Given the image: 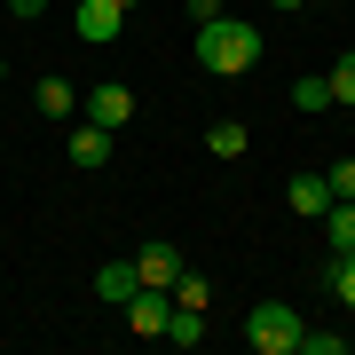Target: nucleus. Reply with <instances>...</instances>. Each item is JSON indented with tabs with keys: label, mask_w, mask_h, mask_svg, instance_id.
I'll return each instance as SVG.
<instances>
[{
	"label": "nucleus",
	"mask_w": 355,
	"mask_h": 355,
	"mask_svg": "<svg viewBox=\"0 0 355 355\" xmlns=\"http://www.w3.org/2000/svg\"><path fill=\"white\" fill-rule=\"evenodd\" d=\"M32 111L55 119V127H71V119H79V87H71V79H40V87H32Z\"/></svg>",
	"instance_id": "obj_9"
},
{
	"label": "nucleus",
	"mask_w": 355,
	"mask_h": 355,
	"mask_svg": "<svg viewBox=\"0 0 355 355\" xmlns=\"http://www.w3.org/2000/svg\"><path fill=\"white\" fill-rule=\"evenodd\" d=\"M268 8H308V0H268Z\"/></svg>",
	"instance_id": "obj_22"
},
{
	"label": "nucleus",
	"mask_w": 355,
	"mask_h": 355,
	"mask_svg": "<svg viewBox=\"0 0 355 355\" xmlns=\"http://www.w3.org/2000/svg\"><path fill=\"white\" fill-rule=\"evenodd\" d=\"M324 182H331V198H355V158H331Z\"/></svg>",
	"instance_id": "obj_19"
},
{
	"label": "nucleus",
	"mask_w": 355,
	"mask_h": 355,
	"mask_svg": "<svg viewBox=\"0 0 355 355\" xmlns=\"http://www.w3.org/2000/svg\"><path fill=\"white\" fill-rule=\"evenodd\" d=\"M119 8H142V0H119Z\"/></svg>",
	"instance_id": "obj_23"
},
{
	"label": "nucleus",
	"mask_w": 355,
	"mask_h": 355,
	"mask_svg": "<svg viewBox=\"0 0 355 355\" xmlns=\"http://www.w3.org/2000/svg\"><path fill=\"white\" fill-rule=\"evenodd\" d=\"M245 347H253V355H300V308L253 300V308H245Z\"/></svg>",
	"instance_id": "obj_2"
},
{
	"label": "nucleus",
	"mask_w": 355,
	"mask_h": 355,
	"mask_svg": "<svg viewBox=\"0 0 355 355\" xmlns=\"http://www.w3.org/2000/svg\"><path fill=\"white\" fill-rule=\"evenodd\" d=\"M253 64H261L253 16H214V24H198V71L205 79H253Z\"/></svg>",
	"instance_id": "obj_1"
},
{
	"label": "nucleus",
	"mask_w": 355,
	"mask_h": 355,
	"mask_svg": "<svg viewBox=\"0 0 355 355\" xmlns=\"http://www.w3.org/2000/svg\"><path fill=\"white\" fill-rule=\"evenodd\" d=\"M190 16H198V24H214V16H221V0H190Z\"/></svg>",
	"instance_id": "obj_21"
},
{
	"label": "nucleus",
	"mask_w": 355,
	"mask_h": 355,
	"mask_svg": "<svg viewBox=\"0 0 355 355\" xmlns=\"http://www.w3.org/2000/svg\"><path fill=\"white\" fill-rule=\"evenodd\" d=\"M174 308H214V284H205L198 268H182L174 277Z\"/></svg>",
	"instance_id": "obj_15"
},
{
	"label": "nucleus",
	"mask_w": 355,
	"mask_h": 355,
	"mask_svg": "<svg viewBox=\"0 0 355 355\" xmlns=\"http://www.w3.org/2000/svg\"><path fill=\"white\" fill-rule=\"evenodd\" d=\"M0 79H8V64H0Z\"/></svg>",
	"instance_id": "obj_24"
},
{
	"label": "nucleus",
	"mask_w": 355,
	"mask_h": 355,
	"mask_svg": "<svg viewBox=\"0 0 355 355\" xmlns=\"http://www.w3.org/2000/svg\"><path fill=\"white\" fill-rule=\"evenodd\" d=\"M182 268H190V261H182V245H174V237H150V245L135 253V277H142V284H158V292H174Z\"/></svg>",
	"instance_id": "obj_7"
},
{
	"label": "nucleus",
	"mask_w": 355,
	"mask_h": 355,
	"mask_svg": "<svg viewBox=\"0 0 355 355\" xmlns=\"http://www.w3.org/2000/svg\"><path fill=\"white\" fill-rule=\"evenodd\" d=\"M205 150L214 158H245L253 150V127H245V119H214V127H205Z\"/></svg>",
	"instance_id": "obj_11"
},
{
	"label": "nucleus",
	"mask_w": 355,
	"mask_h": 355,
	"mask_svg": "<svg viewBox=\"0 0 355 355\" xmlns=\"http://www.w3.org/2000/svg\"><path fill=\"white\" fill-rule=\"evenodd\" d=\"M340 347H347V331H308L300 324V355H340Z\"/></svg>",
	"instance_id": "obj_18"
},
{
	"label": "nucleus",
	"mask_w": 355,
	"mask_h": 355,
	"mask_svg": "<svg viewBox=\"0 0 355 355\" xmlns=\"http://www.w3.org/2000/svg\"><path fill=\"white\" fill-rule=\"evenodd\" d=\"M324 245H331V253H355V198H331L324 205Z\"/></svg>",
	"instance_id": "obj_12"
},
{
	"label": "nucleus",
	"mask_w": 355,
	"mask_h": 355,
	"mask_svg": "<svg viewBox=\"0 0 355 355\" xmlns=\"http://www.w3.org/2000/svg\"><path fill=\"white\" fill-rule=\"evenodd\" d=\"M166 324H174V292L142 284L135 300H127V331H135V340H166Z\"/></svg>",
	"instance_id": "obj_6"
},
{
	"label": "nucleus",
	"mask_w": 355,
	"mask_h": 355,
	"mask_svg": "<svg viewBox=\"0 0 355 355\" xmlns=\"http://www.w3.org/2000/svg\"><path fill=\"white\" fill-rule=\"evenodd\" d=\"M55 0H8V16H48Z\"/></svg>",
	"instance_id": "obj_20"
},
{
	"label": "nucleus",
	"mask_w": 355,
	"mask_h": 355,
	"mask_svg": "<svg viewBox=\"0 0 355 355\" xmlns=\"http://www.w3.org/2000/svg\"><path fill=\"white\" fill-rule=\"evenodd\" d=\"M79 119H95V127H127V119H135V87H127V79H103V87H87V95H79Z\"/></svg>",
	"instance_id": "obj_5"
},
{
	"label": "nucleus",
	"mask_w": 355,
	"mask_h": 355,
	"mask_svg": "<svg viewBox=\"0 0 355 355\" xmlns=\"http://www.w3.org/2000/svg\"><path fill=\"white\" fill-rule=\"evenodd\" d=\"M166 340H174V347H205V308H174Z\"/></svg>",
	"instance_id": "obj_14"
},
{
	"label": "nucleus",
	"mask_w": 355,
	"mask_h": 355,
	"mask_svg": "<svg viewBox=\"0 0 355 355\" xmlns=\"http://www.w3.org/2000/svg\"><path fill=\"white\" fill-rule=\"evenodd\" d=\"M292 111H308V119L331 111V79H300V87H292Z\"/></svg>",
	"instance_id": "obj_16"
},
{
	"label": "nucleus",
	"mask_w": 355,
	"mask_h": 355,
	"mask_svg": "<svg viewBox=\"0 0 355 355\" xmlns=\"http://www.w3.org/2000/svg\"><path fill=\"white\" fill-rule=\"evenodd\" d=\"M284 205H292L300 221H324V205H331V182L316 174V166H300V174L284 182Z\"/></svg>",
	"instance_id": "obj_8"
},
{
	"label": "nucleus",
	"mask_w": 355,
	"mask_h": 355,
	"mask_svg": "<svg viewBox=\"0 0 355 355\" xmlns=\"http://www.w3.org/2000/svg\"><path fill=\"white\" fill-rule=\"evenodd\" d=\"M111 127H95V119H71V127H64V158L79 166V174H103V166H111Z\"/></svg>",
	"instance_id": "obj_3"
},
{
	"label": "nucleus",
	"mask_w": 355,
	"mask_h": 355,
	"mask_svg": "<svg viewBox=\"0 0 355 355\" xmlns=\"http://www.w3.org/2000/svg\"><path fill=\"white\" fill-rule=\"evenodd\" d=\"M71 32L87 40V48H111V40L127 32V8H119V0H71Z\"/></svg>",
	"instance_id": "obj_4"
},
{
	"label": "nucleus",
	"mask_w": 355,
	"mask_h": 355,
	"mask_svg": "<svg viewBox=\"0 0 355 355\" xmlns=\"http://www.w3.org/2000/svg\"><path fill=\"white\" fill-rule=\"evenodd\" d=\"M324 79H331V103H355V48H347V55H340V64H331Z\"/></svg>",
	"instance_id": "obj_17"
},
{
	"label": "nucleus",
	"mask_w": 355,
	"mask_h": 355,
	"mask_svg": "<svg viewBox=\"0 0 355 355\" xmlns=\"http://www.w3.org/2000/svg\"><path fill=\"white\" fill-rule=\"evenodd\" d=\"M142 292V277H135V261H111V268H95V300H111V308H127Z\"/></svg>",
	"instance_id": "obj_10"
},
{
	"label": "nucleus",
	"mask_w": 355,
	"mask_h": 355,
	"mask_svg": "<svg viewBox=\"0 0 355 355\" xmlns=\"http://www.w3.org/2000/svg\"><path fill=\"white\" fill-rule=\"evenodd\" d=\"M316 277H324V292H331L340 308H355V253H331V261L316 268Z\"/></svg>",
	"instance_id": "obj_13"
}]
</instances>
